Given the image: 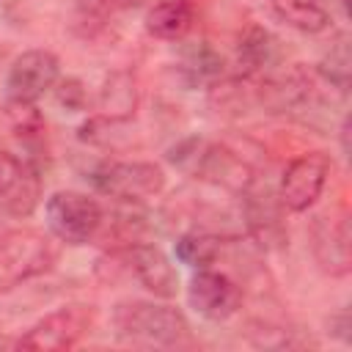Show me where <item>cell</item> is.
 <instances>
[{
  "instance_id": "ffe728a7",
  "label": "cell",
  "mask_w": 352,
  "mask_h": 352,
  "mask_svg": "<svg viewBox=\"0 0 352 352\" xmlns=\"http://www.w3.org/2000/svg\"><path fill=\"white\" fill-rule=\"evenodd\" d=\"M82 99H85V91L80 88L77 80H63V82H60V88H58V102H60V104L77 110V107L82 104Z\"/></svg>"
},
{
  "instance_id": "9c48e42d",
  "label": "cell",
  "mask_w": 352,
  "mask_h": 352,
  "mask_svg": "<svg viewBox=\"0 0 352 352\" xmlns=\"http://www.w3.org/2000/svg\"><path fill=\"white\" fill-rule=\"evenodd\" d=\"M187 302L198 316L209 322H226L239 311L242 289L226 272L204 267L187 283Z\"/></svg>"
},
{
  "instance_id": "ba28073f",
  "label": "cell",
  "mask_w": 352,
  "mask_h": 352,
  "mask_svg": "<svg viewBox=\"0 0 352 352\" xmlns=\"http://www.w3.org/2000/svg\"><path fill=\"white\" fill-rule=\"evenodd\" d=\"M41 201V176L36 165L8 148H0V212L30 217Z\"/></svg>"
},
{
  "instance_id": "d6986e66",
  "label": "cell",
  "mask_w": 352,
  "mask_h": 352,
  "mask_svg": "<svg viewBox=\"0 0 352 352\" xmlns=\"http://www.w3.org/2000/svg\"><path fill=\"white\" fill-rule=\"evenodd\" d=\"M135 110V85L129 77H124V85H118V74L104 88V113L110 118H126Z\"/></svg>"
},
{
  "instance_id": "7a4b0ae2",
  "label": "cell",
  "mask_w": 352,
  "mask_h": 352,
  "mask_svg": "<svg viewBox=\"0 0 352 352\" xmlns=\"http://www.w3.org/2000/svg\"><path fill=\"white\" fill-rule=\"evenodd\" d=\"M58 261L55 236L36 228H11L0 234V294L52 270Z\"/></svg>"
},
{
  "instance_id": "5b68a950",
  "label": "cell",
  "mask_w": 352,
  "mask_h": 352,
  "mask_svg": "<svg viewBox=\"0 0 352 352\" xmlns=\"http://www.w3.org/2000/svg\"><path fill=\"white\" fill-rule=\"evenodd\" d=\"M91 182L99 192L118 201H146L162 192L165 170L143 160H110L91 170Z\"/></svg>"
},
{
  "instance_id": "4fadbf2b",
  "label": "cell",
  "mask_w": 352,
  "mask_h": 352,
  "mask_svg": "<svg viewBox=\"0 0 352 352\" xmlns=\"http://www.w3.org/2000/svg\"><path fill=\"white\" fill-rule=\"evenodd\" d=\"M192 22H195V8L190 0H160L146 14V30L165 41L184 38Z\"/></svg>"
},
{
  "instance_id": "6da1fadb",
  "label": "cell",
  "mask_w": 352,
  "mask_h": 352,
  "mask_svg": "<svg viewBox=\"0 0 352 352\" xmlns=\"http://www.w3.org/2000/svg\"><path fill=\"white\" fill-rule=\"evenodd\" d=\"M113 327L132 346H176L187 336V319L179 308L148 300H124L113 308Z\"/></svg>"
},
{
  "instance_id": "52a82bcc",
  "label": "cell",
  "mask_w": 352,
  "mask_h": 352,
  "mask_svg": "<svg viewBox=\"0 0 352 352\" xmlns=\"http://www.w3.org/2000/svg\"><path fill=\"white\" fill-rule=\"evenodd\" d=\"M330 170H333V160L324 151H308V154L294 157L289 162V168L283 170V179L278 187V198H280L283 209L308 212L316 204V198L322 195Z\"/></svg>"
},
{
  "instance_id": "9a60e30c",
  "label": "cell",
  "mask_w": 352,
  "mask_h": 352,
  "mask_svg": "<svg viewBox=\"0 0 352 352\" xmlns=\"http://www.w3.org/2000/svg\"><path fill=\"white\" fill-rule=\"evenodd\" d=\"M275 55H278V50H275V38L264 30V28H248V33L242 36V41H239V63L250 72V74H256V72H264V69H270L272 63H275Z\"/></svg>"
},
{
  "instance_id": "e0dca14e",
  "label": "cell",
  "mask_w": 352,
  "mask_h": 352,
  "mask_svg": "<svg viewBox=\"0 0 352 352\" xmlns=\"http://www.w3.org/2000/svg\"><path fill=\"white\" fill-rule=\"evenodd\" d=\"M182 74L187 77L190 85L195 82H212L223 74V58L209 47V44H198L192 50H187L184 60H182Z\"/></svg>"
},
{
  "instance_id": "5bb4252c",
  "label": "cell",
  "mask_w": 352,
  "mask_h": 352,
  "mask_svg": "<svg viewBox=\"0 0 352 352\" xmlns=\"http://www.w3.org/2000/svg\"><path fill=\"white\" fill-rule=\"evenodd\" d=\"M275 14L302 33H319L330 25V14L319 0H272Z\"/></svg>"
},
{
  "instance_id": "8992f818",
  "label": "cell",
  "mask_w": 352,
  "mask_h": 352,
  "mask_svg": "<svg viewBox=\"0 0 352 352\" xmlns=\"http://www.w3.org/2000/svg\"><path fill=\"white\" fill-rule=\"evenodd\" d=\"M60 77V63L50 50H28L14 58L6 74V104H36Z\"/></svg>"
},
{
  "instance_id": "ac0fdd59",
  "label": "cell",
  "mask_w": 352,
  "mask_h": 352,
  "mask_svg": "<svg viewBox=\"0 0 352 352\" xmlns=\"http://www.w3.org/2000/svg\"><path fill=\"white\" fill-rule=\"evenodd\" d=\"M319 72L324 74L327 82H333L336 88L346 91V85H349V44H346V36H341L330 47V52L324 55Z\"/></svg>"
},
{
  "instance_id": "2e32d148",
  "label": "cell",
  "mask_w": 352,
  "mask_h": 352,
  "mask_svg": "<svg viewBox=\"0 0 352 352\" xmlns=\"http://www.w3.org/2000/svg\"><path fill=\"white\" fill-rule=\"evenodd\" d=\"M217 256H220V239L212 234L190 231V234H182L176 239V258L187 267L204 270V267L214 264Z\"/></svg>"
},
{
  "instance_id": "44dd1931",
  "label": "cell",
  "mask_w": 352,
  "mask_h": 352,
  "mask_svg": "<svg viewBox=\"0 0 352 352\" xmlns=\"http://www.w3.org/2000/svg\"><path fill=\"white\" fill-rule=\"evenodd\" d=\"M146 0H102V8L104 11H129V8H138Z\"/></svg>"
},
{
  "instance_id": "8fae6325",
  "label": "cell",
  "mask_w": 352,
  "mask_h": 352,
  "mask_svg": "<svg viewBox=\"0 0 352 352\" xmlns=\"http://www.w3.org/2000/svg\"><path fill=\"white\" fill-rule=\"evenodd\" d=\"M126 267L135 275V280L151 292L154 297H173L179 289V272L170 264V258L157 248V245H132L124 250Z\"/></svg>"
},
{
  "instance_id": "7c38bea8",
  "label": "cell",
  "mask_w": 352,
  "mask_h": 352,
  "mask_svg": "<svg viewBox=\"0 0 352 352\" xmlns=\"http://www.w3.org/2000/svg\"><path fill=\"white\" fill-rule=\"evenodd\" d=\"M245 209H248V226L250 231L264 242H283V223H280V198L267 187L250 179L242 190Z\"/></svg>"
},
{
  "instance_id": "30bf717a",
  "label": "cell",
  "mask_w": 352,
  "mask_h": 352,
  "mask_svg": "<svg viewBox=\"0 0 352 352\" xmlns=\"http://www.w3.org/2000/svg\"><path fill=\"white\" fill-rule=\"evenodd\" d=\"M311 248L316 256V264L322 272L341 278L349 272L352 264V248H349V214L346 209L341 212H327L316 217L314 231H311Z\"/></svg>"
},
{
  "instance_id": "277c9868",
  "label": "cell",
  "mask_w": 352,
  "mask_h": 352,
  "mask_svg": "<svg viewBox=\"0 0 352 352\" xmlns=\"http://www.w3.org/2000/svg\"><path fill=\"white\" fill-rule=\"evenodd\" d=\"M47 214V228L58 242L66 245H85L88 239L96 236L102 228V206L77 190H58L47 198L44 206Z\"/></svg>"
},
{
  "instance_id": "3957f363",
  "label": "cell",
  "mask_w": 352,
  "mask_h": 352,
  "mask_svg": "<svg viewBox=\"0 0 352 352\" xmlns=\"http://www.w3.org/2000/svg\"><path fill=\"white\" fill-rule=\"evenodd\" d=\"M94 322H96L94 305L72 302V305H63V308L47 314L33 327H28L14 341V346L16 349H30V352H60V349H72V346H77L91 333Z\"/></svg>"
}]
</instances>
